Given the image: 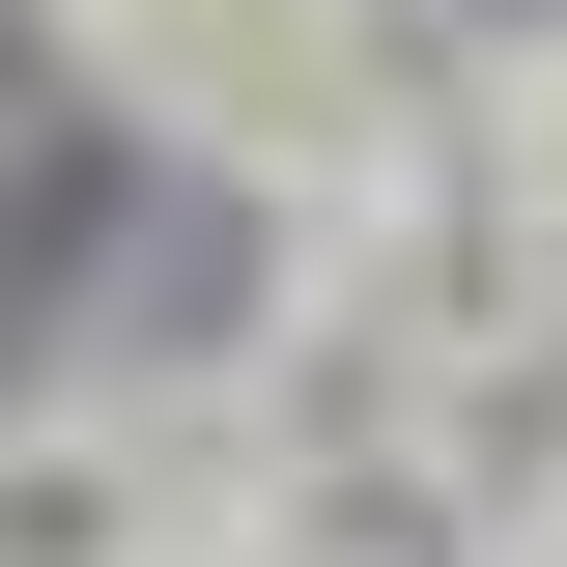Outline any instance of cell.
Segmentation results:
<instances>
[{
  "instance_id": "obj_3",
  "label": "cell",
  "mask_w": 567,
  "mask_h": 567,
  "mask_svg": "<svg viewBox=\"0 0 567 567\" xmlns=\"http://www.w3.org/2000/svg\"><path fill=\"white\" fill-rule=\"evenodd\" d=\"M398 29H425V58H483V85H539V58H567V0H398Z\"/></svg>"
},
{
  "instance_id": "obj_1",
  "label": "cell",
  "mask_w": 567,
  "mask_h": 567,
  "mask_svg": "<svg viewBox=\"0 0 567 567\" xmlns=\"http://www.w3.org/2000/svg\"><path fill=\"white\" fill-rule=\"evenodd\" d=\"M142 539H171V483H142L114 398H29L0 425V567H142Z\"/></svg>"
},
{
  "instance_id": "obj_4",
  "label": "cell",
  "mask_w": 567,
  "mask_h": 567,
  "mask_svg": "<svg viewBox=\"0 0 567 567\" xmlns=\"http://www.w3.org/2000/svg\"><path fill=\"white\" fill-rule=\"evenodd\" d=\"M29 29H58V58H85V85H114V58H142V29H171V0H29Z\"/></svg>"
},
{
  "instance_id": "obj_2",
  "label": "cell",
  "mask_w": 567,
  "mask_h": 567,
  "mask_svg": "<svg viewBox=\"0 0 567 567\" xmlns=\"http://www.w3.org/2000/svg\"><path fill=\"white\" fill-rule=\"evenodd\" d=\"M483 171H511V227H539V256H567V58L511 85V114H483Z\"/></svg>"
},
{
  "instance_id": "obj_5",
  "label": "cell",
  "mask_w": 567,
  "mask_h": 567,
  "mask_svg": "<svg viewBox=\"0 0 567 567\" xmlns=\"http://www.w3.org/2000/svg\"><path fill=\"white\" fill-rule=\"evenodd\" d=\"M142 567H256V539H142Z\"/></svg>"
}]
</instances>
